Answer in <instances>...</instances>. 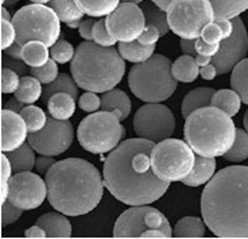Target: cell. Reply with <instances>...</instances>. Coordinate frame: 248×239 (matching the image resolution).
I'll return each mask as SVG.
<instances>
[{
	"label": "cell",
	"instance_id": "1",
	"mask_svg": "<svg viewBox=\"0 0 248 239\" xmlns=\"http://www.w3.org/2000/svg\"><path fill=\"white\" fill-rule=\"evenodd\" d=\"M154 142L144 138L123 141L107 157L103 168L104 185L127 206H147L168 192L169 183L156 176L151 165Z\"/></svg>",
	"mask_w": 248,
	"mask_h": 239
},
{
	"label": "cell",
	"instance_id": "2",
	"mask_svg": "<svg viewBox=\"0 0 248 239\" xmlns=\"http://www.w3.org/2000/svg\"><path fill=\"white\" fill-rule=\"evenodd\" d=\"M201 214L218 238H248V166H228L212 177L201 196Z\"/></svg>",
	"mask_w": 248,
	"mask_h": 239
},
{
	"label": "cell",
	"instance_id": "3",
	"mask_svg": "<svg viewBox=\"0 0 248 239\" xmlns=\"http://www.w3.org/2000/svg\"><path fill=\"white\" fill-rule=\"evenodd\" d=\"M45 176L50 206L63 215L89 214L103 197L101 175L87 159L66 158L58 161Z\"/></svg>",
	"mask_w": 248,
	"mask_h": 239
},
{
	"label": "cell",
	"instance_id": "4",
	"mask_svg": "<svg viewBox=\"0 0 248 239\" xmlns=\"http://www.w3.org/2000/svg\"><path fill=\"white\" fill-rule=\"evenodd\" d=\"M70 72L78 88L104 94L122 81L125 63L113 46L104 48L92 41H85L76 49Z\"/></svg>",
	"mask_w": 248,
	"mask_h": 239
},
{
	"label": "cell",
	"instance_id": "5",
	"mask_svg": "<svg viewBox=\"0 0 248 239\" xmlns=\"http://www.w3.org/2000/svg\"><path fill=\"white\" fill-rule=\"evenodd\" d=\"M231 118L213 106L196 110L186 118L185 141L199 156L223 157L236 139L237 128Z\"/></svg>",
	"mask_w": 248,
	"mask_h": 239
},
{
	"label": "cell",
	"instance_id": "6",
	"mask_svg": "<svg viewBox=\"0 0 248 239\" xmlns=\"http://www.w3.org/2000/svg\"><path fill=\"white\" fill-rule=\"evenodd\" d=\"M168 57L154 54L144 63L137 64L128 73V85L138 99L146 103H162L177 89V80Z\"/></svg>",
	"mask_w": 248,
	"mask_h": 239
},
{
	"label": "cell",
	"instance_id": "7",
	"mask_svg": "<svg viewBox=\"0 0 248 239\" xmlns=\"http://www.w3.org/2000/svg\"><path fill=\"white\" fill-rule=\"evenodd\" d=\"M60 20V16L51 7L37 3L22 7L13 16L16 44L23 48V45L30 41H41L51 48L61 34Z\"/></svg>",
	"mask_w": 248,
	"mask_h": 239
},
{
	"label": "cell",
	"instance_id": "8",
	"mask_svg": "<svg viewBox=\"0 0 248 239\" xmlns=\"http://www.w3.org/2000/svg\"><path fill=\"white\" fill-rule=\"evenodd\" d=\"M116 112L100 111L81 120L77 138L82 149L92 154H106L116 149L124 137V127Z\"/></svg>",
	"mask_w": 248,
	"mask_h": 239
},
{
	"label": "cell",
	"instance_id": "9",
	"mask_svg": "<svg viewBox=\"0 0 248 239\" xmlns=\"http://www.w3.org/2000/svg\"><path fill=\"white\" fill-rule=\"evenodd\" d=\"M194 162V150L187 142L181 139H163L151 151V165L154 173L168 183L182 181L192 173Z\"/></svg>",
	"mask_w": 248,
	"mask_h": 239
},
{
	"label": "cell",
	"instance_id": "10",
	"mask_svg": "<svg viewBox=\"0 0 248 239\" xmlns=\"http://www.w3.org/2000/svg\"><path fill=\"white\" fill-rule=\"evenodd\" d=\"M166 13L170 30L182 39H197L216 19L211 0H173Z\"/></svg>",
	"mask_w": 248,
	"mask_h": 239
},
{
	"label": "cell",
	"instance_id": "11",
	"mask_svg": "<svg viewBox=\"0 0 248 239\" xmlns=\"http://www.w3.org/2000/svg\"><path fill=\"white\" fill-rule=\"evenodd\" d=\"M158 228L171 238L173 231L166 216L156 208L146 206H135L118 218L113 227L115 238H140L144 231Z\"/></svg>",
	"mask_w": 248,
	"mask_h": 239
},
{
	"label": "cell",
	"instance_id": "12",
	"mask_svg": "<svg viewBox=\"0 0 248 239\" xmlns=\"http://www.w3.org/2000/svg\"><path fill=\"white\" fill-rule=\"evenodd\" d=\"M134 130L140 138L161 142L171 137L175 130V119L166 106L161 103H147L135 113Z\"/></svg>",
	"mask_w": 248,
	"mask_h": 239
},
{
	"label": "cell",
	"instance_id": "13",
	"mask_svg": "<svg viewBox=\"0 0 248 239\" xmlns=\"http://www.w3.org/2000/svg\"><path fill=\"white\" fill-rule=\"evenodd\" d=\"M75 138V130L69 120L47 118L46 126L38 132H32L27 139L31 147L42 156L56 157L68 150Z\"/></svg>",
	"mask_w": 248,
	"mask_h": 239
},
{
	"label": "cell",
	"instance_id": "14",
	"mask_svg": "<svg viewBox=\"0 0 248 239\" xmlns=\"http://www.w3.org/2000/svg\"><path fill=\"white\" fill-rule=\"evenodd\" d=\"M106 25L112 37L119 42L138 41L146 29V16L135 3H123L109 14Z\"/></svg>",
	"mask_w": 248,
	"mask_h": 239
},
{
	"label": "cell",
	"instance_id": "15",
	"mask_svg": "<svg viewBox=\"0 0 248 239\" xmlns=\"http://www.w3.org/2000/svg\"><path fill=\"white\" fill-rule=\"evenodd\" d=\"M47 197V184L31 172L15 173L10 181L8 200L23 211L37 209Z\"/></svg>",
	"mask_w": 248,
	"mask_h": 239
},
{
	"label": "cell",
	"instance_id": "16",
	"mask_svg": "<svg viewBox=\"0 0 248 239\" xmlns=\"http://www.w3.org/2000/svg\"><path fill=\"white\" fill-rule=\"evenodd\" d=\"M233 32L232 35L220 42V49L215 57H212V64L216 66L218 75H225L235 68L248 53L247 29L239 16L232 18Z\"/></svg>",
	"mask_w": 248,
	"mask_h": 239
},
{
	"label": "cell",
	"instance_id": "17",
	"mask_svg": "<svg viewBox=\"0 0 248 239\" xmlns=\"http://www.w3.org/2000/svg\"><path fill=\"white\" fill-rule=\"evenodd\" d=\"M27 125L22 115L10 110H1V153H10L19 149L27 139Z\"/></svg>",
	"mask_w": 248,
	"mask_h": 239
},
{
	"label": "cell",
	"instance_id": "18",
	"mask_svg": "<svg viewBox=\"0 0 248 239\" xmlns=\"http://www.w3.org/2000/svg\"><path fill=\"white\" fill-rule=\"evenodd\" d=\"M162 10H168L173 0H153ZM216 19H232L248 10V0H211ZM215 19V20H216Z\"/></svg>",
	"mask_w": 248,
	"mask_h": 239
},
{
	"label": "cell",
	"instance_id": "19",
	"mask_svg": "<svg viewBox=\"0 0 248 239\" xmlns=\"http://www.w3.org/2000/svg\"><path fill=\"white\" fill-rule=\"evenodd\" d=\"M37 224L46 231L47 238H70L72 237V224L62 212L61 214L47 212L42 215L38 218Z\"/></svg>",
	"mask_w": 248,
	"mask_h": 239
},
{
	"label": "cell",
	"instance_id": "20",
	"mask_svg": "<svg viewBox=\"0 0 248 239\" xmlns=\"http://www.w3.org/2000/svg\"><path fill=\"white\" fill-rule=\"evenodd\" d=\"M215 172H216L215 158L202 157L197 154L192 173L182 180V184H185L187 187H200L202 184L209 183L212 177L215 176Z\"/></svg>",
	"mask_w": 248,
	"mask_h": 239
},
{
	"label": "cell",
	"instance_id": "21",
	"mask_svg": "<svg viewBox=\"0 0 248 239\" xmlns=\"http://www.w3.org/2000/svg\"><path fill=\"white\" fill-rule=\"evenodd\" d=\"M101 110L116 112L123 122L128 118L131 112L130 97L120 89H111L101 96Z\"/></svg>",
	"mask_w": 248,
	"mask_h": 239
},
{
	"label": "cell",
	"instance_id": "22",
	"mask_svg": "<svg viewBox=\"0 0 248 239\" xmlns=\"http://www.w3.org/2000/svg\"><path fill=\"white\" fill-rule=\"evenodd\" d=\"M46 104L50 116L58 120H69L76 112V99L66 92L54 94Z\"/></svg>",
	"mask_w": 248,
	"mask_h": 239
},
{
	"label": "cell",
	"instance_id": "23",
	"mask_svg": "<svg viewBox=\"0 0 248 239\" xmlns=\"http://www.w3.org/2000/svg\"><path fill=\"white\" fill-rule=\"evenodd\" d=\"M213 95L215 91L212 88H196L190 91L182 100V106H181L182 116L186 119L193 111L202 107H209Z\"/></svg>",
	"mask_w": 248,
	"mask_h": 239
},
{
	"label": "cell",
	"instance_id": "24",
	"mask_svg": "<svg viewBox=\"0 0 248 239\" xmlns=\"http://www.w3.org/2000/svg\"><path fill=\"white\" fill-rule=\"evenodd\" d=\"M139 7L142 8L146 16V23L155 26L161 32V37H165L170 32L168 13H165V10H162L156 3H154L153 0H143Z\"/></svg>",
	"mask_w": 248,
	"mask_h": 239
},
{
	"label": "cell",
	"instance_id": "25",
	"mask_svg": "<svg viewBox=\"0 0 248 239\" xmlns=\"http://www.w3.org/2000/svg\"><path fill=\"white\" fill-rule=\"evenodd\" d=\"M174 79L181 82H193L200 75V66L196 57L184 54L177 58L171 65Z\"/></svg>",
	"mask_w": 248,
	"mask_h": 239
},
{
	"label": "cell",
	"instance_id": "26",
	"mask_svg": "<svg viewBox=\"0 0 248 239\" xmlns=\"http://www.w3.org/2000/svg\"><path fill=\"white\" fill-rule=\"evenodd\" d=\"M154 51L155 45L146 46V45L140 44L139 41L120 42V45H119V53L122 54L125 61H130V63H144L154 56Z\"/></svg>",
	"mask_w": 248,
	"mask_h": 239
},
{
	"label": "cell",
	"instance_id": "27",
	"mask_svg": "<svg viewBox=\"0 0 248 239\" xmlns=\"http://www.w3.org/2000/svg\"><path fill=\"white\" fill-rule=\"evenodd\" d=\"M46 46L41 41H30L22 48V61L30 68H39L49 61L50 53Z\"/></svg>",
	"mask_w": 248,
	"mask_h": 239
},
{
	"label": "cell",
	"instance_id": "28",
	"mask_svg": "<svg viewBox=\"0 0 248 239\" xmlns=\"http://www.w3.org/2000/svg\"><path fill=\"white\" fill-rule=\"evenodd\" d=\"M34 149L31 147V145L23 143L19 149L8 153V159L11 162L14 173H20V172H31L32 168L35 166L37 158L34 154Z\"/></svg>",
	"mask_w": 248,
	"mask_h": 239
},
{
	"label": "cell",
	"instance_id": "29",
	"mask_svg": "<svg viewBox=\"0 0 248 239\" xmlns=\"http://www.w3.org/2000/svg\"><path fill=\"white\" fill-rule=\"evenodd\" d=\"M211 106L221 110L230 116H235L240 111L242 97L233 89H220L212 96Z\"/></svg>",
	"mask_w": 248,
	"mask_h": 239
},
{
	"label": "cell",
	"instance_id": "30",
	"mask_svg": "<svg viewBox=\"0 0 248 239\" xmlns=\"http://www.w3.org/2000/svg\"><path fill=\"white\" fill-rule=\"evenodd\" d=\"M42 82L34 76H23L20 79L19 87L15 92V97L23 104H34L39 100V97L44 95L42 92Z\"/></svg>",
	"mask_w": 248,
	"mask_h": 239
},
{
	"label": "cell",
	"instance_id": "31",
	"mask_svg": "<svg viewBox=\"0 0 248 239\" xmlns=\"http://www.w3.org/2000/svg\"><path fill=\"white\" fill-rule=\"evenodd\" d=\"M205 222L200 218L186 216L174 226V238H202L205 237Z\"/></svg>",
	"mask_w": 248,
	"mask_h": 239
},
{
	"label": "cell",
	"instance_id": "32",
	"mask_svg": "<svg viewBox=\"0 0 248 239\" xmlns=\"http://www.w3.org/2000/svg\"><path fill=\"white\" fill-rule=\"evenodd\" d=\"M122 0H76L77 6L89 16H108L118 8Z\"/></svg>",
	"mask_w": 248,
	"mask_h": 239
},
{
	"label": "cell",
	"instance_id": "33",
	"mask_svg": "<svg viewBox=\"0 0 248 239\" xmlns=\"http://www.w3.org/2000/svg\"><path fill=\"white\" fill-rule=\"evenodd\" d=\"M58 92H66V94L72 95L75 99H77L78 97V85L75 81V79H72L66 73H61V75H58L54 81L50 82L45 87L42 99L47 103L50 97L54 94H58Z\"/></svg>",
	"mask_w": 248,
	"mask_h": 239
},
{
	"label": "cell",
	"instance_id": "34",
	"mask_svg": "<svg viewBox=\"0 0 248 239\" xmlns=\"http://www.w3.org/2000/svg\"><path fill=\"white\" fill-rule=\"evenodd\" d=\"M231 87L239 94L243 103L248 104V58H243L232 69Z\"/></svg>",
	"mask_w": 248,
	"mask_h": 239
},
{
	"label": "cell",
	"instance_id": "35",
	"mask_svg": "<svg viewBox=\"0 0 248 239\" xmlns=\"http://www.w3.org/2000/svg\"><path fill=\"white\" fill-rule=\"evenodd\" d=\"M50 6L66 25L72 22H80L84 16V13L78 8L76 0H51Z\"/></svg>",
	"mask_w": 248,
	"mask_h": 239
},
{
	"label": "cell",
	"instance_id": "36",
	"mask_svg": "<svg viewBox=\"0 0 248 239\" xmlns=\"http://www.w3.org/2000/svg\"><path fill=\"white\" fill-rule=\"evenodd\" d=\"M227 161L240 162L248 158V132L242 128L236 130V139L230 150L223 156Z\"/></svg>",
	"mask_w": 248,
	"mask_h": 239
},
{
	"label": "cell",
	"instance_id": "37",
	"mask_svg": "<svg viewBox=\"0 0 248 239\" xmlns=\"http://www.w3.org/2000/svg\"><path fill=\"white\" fill-rule=\"evenodd\" d=\"M20 115L25 119L27 130L30 134L42 130L47 123V116L44 112V110L37 107V106H32V104L23 107V110L20 111Z\"/></svg>",
	"mask_w": 248,
	"mask_h": 239
},
{
	"label": "cell",
	"instance_id": "38",
	"mask_svg": "<svg viewBox=\"0 0 248 239\" xmlns=\"http://www.w3.org/2000/svg\"><path fill=\"white\" fill-rule=\"evenodd\" d=\"M75 48L69 44L66 39H58L56 44L51 46L50 56L58 64H66L73 60L75 57Z\"/></svg>",
	"mask_w": 248,
	"mask_h": 239
},
{
	"label": "cell",
	"instance_id": "39",
	"mask_svg": "<svg viewBox=\"0 0 248 239\" xmlns=\"http://www.w3.org/2000/svg\"><path fill=\"white\" fill-rule=\"evenodd\" d=\"M57 61L50 58L47 63L39 68H30L31 76H34L42 84H50L58 77V65Z\"/></svg>",
	"mask_w": 248,
	"mask_h": 239
},
{
	"label": "cell",
	"instance_id": "40",
	"mask_svg": "<svg viewBox=\"0 0 248 239\" xmlns=\"http://www.w3.org/2000/svg\"><path fill=\"white\" fill-rule=\"evenodd\" d=\"M92 37L93 42H96L100 46H104V48H111L113 45L116 44L118 41L112 37L106 25V19H99L96 20V23L93 26L92 30Z\"/></svg>",
	"mask_w": 248,
	"mask_h": 239
},
{
	"label": "cell",
	"instance_id": "41",
	"mask_svg": "<svg viewBox=\"0 0 248 239\" xmlns=\"http://www.w3.org/2000/svg\"><path fill=\"white\" fill-rule=\"evenodd\" d=\"M19 82H20V79H19V75L15 70L6 68V66L1 69V92L3 94L16 92Z\"/></svg>",
	"mask_w": 248,
	"mask_h": 239
},
{
	"label": "cell",
	"instance_id": "42",
	"mask_svg": "<svg viewBox=\"0 0 248 239\" xmlns=\"http://www.w3.org/2000/svg\"><path fill=\"white\" fill-rule=\"evenodd\" d=\"M13 166L8 157L1 156V203H6L8 199V191H10V181H11V175H13Z\"/></svg>",
	"mask_w": 248,
	"mask_h": 239
},
{
	"label": "cell",
	"instance_id": "43",
	"mask_svg": "<svg viewBox=\"0 0 248 239\" xmlns=\"http://www.w3.org/2000/svg\"><path fill=\"white\" fill-rule=\"evenodd\" d=\"M1 34H0V39H1V49L6 50L8 49L11 45L16 42V30H15V26L13 22L7 20V19H1Z\"/></svg>",
	"mask_w": 248,
	"mask_h": 239
},
{
	"label": "cell",
	"instance_id": "44",
	"mask_svg": "<svg viewBox=\"0 0 248 239\" xmlns=\"http://www.w3.org/2000/svg\"><path fill=\"white\" fill-rule=\"evenodd\" d=\"M22 212H23V209L14 206L10 200L1 203V226L6 227L8 224L15 223L22 216Z\"/></svg>",
	"mask_w": 248,
	"mask_h": 239
},
{
	"label": "cell",
	"instance_id": "45",
	"mask_svg": "<svg viewBox=\"0 0 248 239\" xmlns=\"http://www.w3.org/2000/svg\"><path fill=\"white\" fill-rule=\"evenodd\" d=\"M78 106L85 112H96L97 110H101V97H99L96 92L87 91L80 96Z\"/></svg>",
	"mask_w": 248,
	"mask_h": 239
},
{
	"label": "cell",
	"instance_id": "46",
	"mask_svg": "<svg viewBox=\"0 0 248 239\" xmlns=\"http://www.w3.org/2000/svg\"><path fill=\"white\" fill-rule=\"evenodd\" d=\"M201 38L208 44L218 45L224 39V34L220 26L217 25L216 22H212L209 25L205 26L204 30L201 32Z\"/></svg>",
	"mask_w": 248,
	"mask_h": 239
},
{
	"label": "cell",
	"instance_id": "47",
	"mask_svg": "<svg viewBox=\"0 0 248 239\" xmlns=\"http://www.w3.org/2000/svg\"><path fill=\"white\" fill-rule=\"evenodd\" d=\"M161 38V32L159 30L153 25H147L144 32H142V35L139 37V42L142 45H146V46H151V45H155L158 42V39Z\"/></svg>",
	"mask_w": 248,
	"mask_h": 239
},
{
	"label": "cell",
	"instance_id": "48",
	"mask_svg": "<svg viewBox=\"0 0 248 239\" xmlns=\"http://www.w3.org/2000/svg\"><path fill=\"white\" fill-rule=\"evenodd\" d=\"M218 49H220V44L218 45L208 44V42H205L204 39H202L201 37L196 39V50H197V54L215 57L217 54Z\"/></svg>",
	"mask_w": 248,
	"mask_h": 239
},
{
	"label": "cell",
	"instance_id": "49",
	"mask_svg": "<svg viewBox=\"0 0 248 239\" xmlns=\"http://www.w3.org/2000/svg\"><path fill=\"white\" fill-rule=\"evenodd\" d=\"M54 164H56V161L53 159L51 156H42V154H41V157L37 158L35 168H37L38 173H41V175H46V173L50 170V168H51Z\"/></svg>",
	"mask_w": 248,
	"mask_h": 239
},
{
	"label": "cell",
	"instance_id": "50",
	"mask_svg": "<svg viewBox=\"0 0 248 239\" xmlns=\"http://www.w3.org/2000/svg\"><path fill=\"white\" fill-rule=\"evenodd\" d=\"M94 23H96V20H93V19H85L81 22L80 27H78L81 38H84L85 41H93L92 30Z\"/></svg>",
	"mask_w": 248,
	"mask_h": 239
},
{
	"label": "cell",
	"instance_id": "51",
	"mask_svg": "<svg viewBox=\"0 0 248 239\" xmlns=\"http://www.w3.org/2000/svg\"><path fill=\"white\" fill-rule=\"evenodd\" d=\"M3 64L6 65V68H10V69L15 70L18 75H26L27 73V68H26V64L20 63V60H14L10 57V61L4 60Z\"/></svg>",
	"mask_w": 248,
	"mask_h": 239
},
{
	"label": "cell",
	"instance_id": "52",
	"mask_svg": "<svg viewBox=\"0 0 248 239\" xmlns=\"http://www.w3.org/2000/svg\"><path fill=\"white\" fill-rule=\"evenodd\" d=\"M181 50L187 56H197L196 50V39H182L181 38Z\"/></svg>",
	"mask_w": 248,
	"mask_h": 239
},
{
	"label": "cell",
	"instance_id": "53",
	"mask_svg": "<svg viewBox=\"0 0 248 239\" xmlns=\"http://www.w3.org/2000/svg\"><path fill=\"white\" fill-rule=\"evenodd\" d=\"M215 22L220 26V29H221V32L224 34V39H227V38H230L232 35V32H233L232 19H216Z\"/></svg>",
	"mask_w": 248,
	"mask_h": 239
},
{
	"label": "cell",
	"instance_id": "54",
	"mask_svg": "<svg viewBox=\"0 0 248 239\" xmlns=\"http://www.w3.org/2000/svg\"><path fill=\"white\" fill-rule=\"evenodd\" d=\"M217 75H218V73H217L216 66L212 63L208 64V65H205L202 68H200V76H201L204 80H213Z\"/></svg>",
	"mask_w": 248,
	"mask_h": 239
},
{
	"label": "cell",
	"instance_id": "55",
	"mask_svg": "<svg viewBox=\"0 0 248 239\" xmlns=\"http://www.w3.org/2000/svg\"><path fill=\"white\" fill-rule=\"evenodd\" d=\"M25 237L26 238H47V234H46V231H45L42 227L35 224V226H32L26 230Z\"/></svg>",
	"mask_w": 248,
	"mask_h": 239
},
{
	"label": "cell",
	"instance_id": "56",
	"mask_svg": "<svg viewBox=\"0 0 248 239\" xmlns=\"http://www.w3.org/2000/svg\"><path fill=\"white\" fill-rule=\"evenodd\" d=\"M4 54L8 57H11L14 60H22V46L15 42V44L11 45L8 49L4 50Z\"/></svg>",
	"mask_w": 248,
	"mask_h": 239
},
{
	"label": "cell",
	"instance_id": "57",
	"mask_svg": "<svg viewBox=\"0 0 248 239\" xmlns=\"http://www.w3.org/2000/svg\"><path fill=\"white\" fill-rule=\"evenodd\" d=\"M3 108L10 110V111H14V112L20 113V111L23 110V103L20 100H18L16 97H14V99H10V100L4 103V107Z\"/></svg>",
	"mask_w": 248,
	"mask_h": 239
},
{
	"label": "cell",
	"instance_id": "58",
	"mask_svg": "<svg viewBox=\"0 0 248 239\" xmlns=\"http://www.w3.org/2000/svg\"><path fill=\"white\" fill-rule=\"evenodd\" d=\"M140 238H169V237L158 228H150L140 235Z\"/></svg>",
	"mask_w": 248,
	"mask_h": 239
},
{
	"label": "cell",
	"instance_id": "59",
	"mask_svg": "<svg viewBox=\"0 0 248 239\" xmlns=\"http://www.w3.org/2000/svg\"><path fill=\"white\" fill-rule=\"evenodd\" d=\"M196 61H197V64H199L200 68H202V66H205V65H208V64L212 63V57L197 54V56H196Z\"/></svg>",
	"mask_w": 248,
	"mask_h": 239
},
{
	"label": "cell",
	"instance_id": "60",
	"mask_svg": "<svg viewBox=\"0 0 248 239\" xmlns=\"http://www.w3.org/2000/svg\"><path fill=\"white\" fill-rule=\"evenodd\" d=\"M1 19H7V20H10L11 19V16H10V11H7L6 7H1Z\"/></svg>",
	"mask_w": 248,
	"mask_h": 239
},
{
	"label": "cell",
	"instance_id": "61",
	"mask_svg": "<svg viewBox=\"0 0 248 239\" xmlns=\"http://www.w3.org/2000/svg\"><path fill=\"white\" fill-rule=\"evenodd\" d=\"M243 123H244V130L248 132V110L246 115H244V119H243Z\"/></svg>",
	"mask_w": 248,
	"mask_h": 239
},
{
	"label": "cell",
	"instance_id": "62",
	"mask_svg": "<svg viewBox=\"0 0 248 239\" xmlns=\"http://www.w3.org/2000/svg\"><path fill=\"white\" fill-rule=\"evenodd\" d=\"M32 3H37V4H46V3H50L51 0H31Z\"/></svg>",
	"mask_w": 248,
	"mask_h": 239
},
{
	"label": "cell",
	"instance_id": "63",
	"mask_svg": "<svg viewBox=\"0 0 248 239\" xmlns=\"http://www.w3.org/2000/svg\"><path fill=\"white\" fill-rule=\"evenodd\" d=\"M19 0H6V4L4 6H15Z\"/></svg>",
	"mask_w": 248,
	"mask_h": 239
},
{
	"label": "cell",
	"instance_id": "64",
	"mask_svg": "<svg viewBox=\"0 0 248 239\" xmlns=\"http://www.w3.org/2000/svg\"><path fill=\"white\" fill-rule=\"evenodd\" d=\"M123 3H135V4H140L143 0H122Z\"/></svg>",
	"mask_w": 248,
	"mask_h": 239
}]
</instances>
